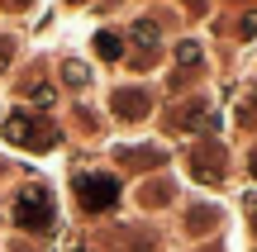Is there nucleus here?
<instances>
[{"instance_id": "423d86ee", "label": "nucleus", "mask_w": 257, "mask_h": 252, "mask_svg": "<svg viewBox=\"0 0 257 252\" xmlns=\"http://www.w3.org/2000/svg\"><path fill=\"white\" fill-rule=\"evenodd\" d=\"M195 167H200V171H195V176H200V181H219L224 176V152L219 148H200V152H195Z\"/></svg>"}, {"instance_id": "f03ea898", "label": "nucleus", "mask_w": 257, "mask_h": 252, "mask_svg": "<svg viewBox=\"0 0 257 252\" xmlns=\"http://www.w3.org/2000/svg\"><path fill=\"white\" fill-rule=\"evenodd\" d=\"M5 138L15 143V148H34V152H48L53 148V124L48 119H38V114H29V110H15L5 119Z\"/></svg>"}, {"instance_id": "4468645a", "label": "nucleus", "mask_w": 257, "mask_h": 252, "mask_svg": "<svg viewBox=\"0 0 257 252\" xmlns=\"http://www.w3.org/2000/svg\"><path fill=\"white\" fill-rule=\"evenodd\" d=\"M248 219H252V224H257V200H248Z\"/></svg>"}, {"instance_id": "ddd939ff", "label": "nucleus", "mask_w": 257, "mask_h": 252, "mask_svg": "<svg viewBox=\"0 0 257 252\" xmlns=\"http://www.w3.org/2000/svg\"><path fill=\"white\" fill-rule=\"evenodd\" d=\"M243 34H248V38L257 34V10H252V15H243Z\"/></svg>"}, {"instance_id": "f8f14e48", "label": "nucleus", "mask_w": 257, "mask_h": 252, "mask_svg": "<svg viewBox=\"0 0 257 252\" xmlns=\"http://www.w3.org/2000/svg\"><path fill=\"white\" fill-rule=\"evenodd\" d=\"M210 219H214V214H210V209H205V205H200V209H195V214H191V228H195V233H200V228H205V224H210Z\"/></svg>"}, {"instance_id": "7ed1b4c3", "label": "nucleus", "mask_w": 257, "mask_h": 252, "mask_svg": "<svg viewBox=\"0 0 257 252\" xmlns=\"http://www.w3.org/2000/svg\"><path fill=\"white\" fill-rule=\"evenodd\" d=\"M76 195H81V209L100 214V209H110L114 200H119V181L100 176V171H81V176H76Z\"/></svg>"}, {"instance_id": "39448f33", "label": "nucleus", "mask_w": 257, "mask_h": 252, "mask_svg": "<svg viewBox=\"0 0 257 252\" xmlns=\"http://www.w3.org/2000/svg\"><path fill=\"white\" fill-rule=\"evenodd\" d=\"M153 110V100H148V91L143 86H124V91H114V114H119V119H143V114Z\"/></svg>"}, {"instance_id": "6e6552de", "label": "nucleus", "mask_w": 257, "mask_h": 252, "mask_svg": "<svg viewBox=\"0 0 257 252\" xmlns=\"http://www.w3.org/2000/svg\"><path fill=\"white\" fill-rule=\"evenodd\" d=\"M128 38H134L143 53H153V48H157V24H153V19H138V24L128 29Z\"/></svg>"}, {"instance_id": "20e7f679", "label": "nucleus", "mask_w": 257, "mask_h": 252, "mask_svg": "<svg viewBox=\"0 0 257 252\" xmlns=\"http://www.w3.org/2000/svg\"><path fill=\"white\" fill-rule=\"evenodd\" d=\"M172 124H181V129H191V133H214L219 129V114H214L210 100H195V105H186V110H176Z\"/></svg>"}, {"instance_id": "2eb2a0df", "label": "nucleus", "mask_w": 257, "mask_h": 252, "mask_svg": "<svg viewBox=\"0 0 257 252\" xmlns=\"http://www.w3.org/2000/svg\"><path fill=\"white\" fill-rule=\"evenodd\" d=\"M248 162H252V176H257V152H252V157H248Z\"/></svg>"}, {"instance_id": "9d476101", "label": "nucleus", "mask_w": 257, "mask_h": 252, "mask_svg": "<svg viewBox=\"0 0 257 252\" xmlns=\"http://www.w3.org/2000/svg\"><path fill=\"white\" fill-rule=\"evenodd\" d=\"M57 100V91L48 81H38V86H29V105H34V110H48V105Z\"/></svg>"}, {"instance_id": "f257e3e1", "label": "nucleus", "mask_w": 257, "mask_h": 252, "mask_svg": "<svg viewBox=\"0 0 257 252\" xmlns=\"http://www.w3.org/2000/svg\"><path fill=\"white\" fill-rule=\"evenodd\" d=\"M15 224L24 228V233H48V228H53V190H48L43 181H29L15 195Z\"/></svg>"}, {"instance_id": "0eeeda50", "label": "nucleus", "mask_w": 257, "mask_h": 252, "mask_svg": "<svg viewBox=\"0 0 257 252\" xmlns=\"http://www.w3.org/2000/svg\"><path fill=\"white\" fill-rule=\"evenodd\" d=\"M95 53H100V62H119V57H124V43H119V34L100 29V34H95Z\"/></svg>"}, {"instance_id": "9b49d317", "label": "nucleus", "mask_w": 257, "mask_h": 252, "mask_svg": "<svg viewBox=\"0 0 257 252\" xmlns=\"http://www.w3.org/2000/svg\"><path fill=\"white\" fill-rule=\"evenodd\" d=\"M10 57H15V38H5V34H0V72L10 67Z\"/></svg>"}, {"instance_id": "1a4fd4ad", "label": "nucleus", "mask_w": 257, "mask_h": 252, "mask_svg": "<svg viewBox=\"0 0 257 252\" xmlns=\"http://www.w3.org/2000/svg\"><path fill=\"white\" fill-rule=\"evenodd\" d=\"M62 81H67V86H76V91H81V86L91 81V67H86V62H62Z\"/></svg>"}]
</instances>
